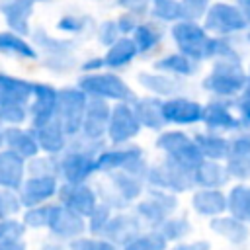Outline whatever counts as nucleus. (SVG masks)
Wrapping results in <instances>:
<instances>
[{
	"label": "nucleus",
	"mask_w": 250,
	"mask_h": 250,
	"mask_svg": "<svg viewBox=\"0 0 250 250\" xmlns=\"http://www.w3.org/2000/svg\"><path fill=\"white\" fill-rule=\"evenodd\" d=\"M27 174L33 176H57L59 178V156L55 154H37L27 160Z\"/></svg>",
	"instance_id": "nucleus-44"
},
{
	"label": "nucleus",
	"mask_w": 250,
	"mask_h": 250,
	"mask_svg": "<svg viewBox=\"0 0 250 250\" xmlns=\"http://www.w3.org/2000/svg\"><path fill=\"white\" fill-rule=\"evenodd\" d=\"M225 166L232 182H250V131L242 129L230 135V148Z\"/></svg>",
	"instance_id": "nucleus-20"
},
{
	"label": "nucleus",
	"mask_w": 250,
	"mask_h": 250,
	"mask_svg": "<svg viewBox=\"0 0 250 250\" xmlns=\"http://www.w3.org/2000/svg\"><path fill=\"white\" fill-rule=\"evenodd\" d=\"M184 82L186 80L174 78V76L158 72V70H141L137 74V84L146 94L156 96L160 100H168V98L184 94Z\"/></svg>",
	"instance_id": "nucleus-22"
},
{
	"label": "nucleus",
	"mask_w": 250,
	"mask_h": 250,
	"mask_svg": "<svg viewBox=\"0 0 250 250\" xmlns=\"http://www.w3.org/2000/svg\"><path fill=\"white\" fill-rule=\"evenodd\" d=\"M160 234L168 240V244H180V242H188V238L193 232V223L186 213H174L172 217H168L160 227H158Z\"/></svg>",
	"instance_id": "nucleus-39"
},
{
	"label": "nucleus",
	"mask_w": 250,
	"mask_h": 250,
	"mask_svg": "<svg viewBox=\"0 0 250 250\" xmlns=\"http://www.w3.org/2000/svg\"><path fill=\"white\" fill-rule=\"evenodd\" d=\"M141 229H145V227L141 225V221L137 219V215L133 213V209L115 211L102 236L107 238V240H111V242H115V244L121 248V246H123L135 232H139Z\"/></svg>",
	"instance_id": "nucleus-33"
},
{
	"label": "nucleus",
	"mask_w": 250,
	"mask_h": 250,
	"mask_svg": "<svg viewBox=\"0 0 250 250\" xmlns=\"http://www.w3.org/2000/svg\"><path fill=\"white\" fill-rule=\"evenodd\" d=\"M0 250H27L25 240H6L0 242Z\"/></svg>",
	"instance_id": "nucleus-57"
},
{
	"label": "nucleus",
	"mask_w": 250,
	"mask_h": 250,
	"mask_svg": "<svg viewBox=\"0 0 250 250\" xmlns=\"http://www.w3.org/2000/svg\"><path fill=\"white\" fill-rule=\"evenodd\" d=\"M193 141L199 146L203 158L207 160H219L225 162L229 156V148H230V135H223L217 131H209V129H197L193 133Z\"/></svg>",
	"instance_id": "nucleus-34"
},
{
	"label": "nucleus",
	"mask_w": 250,
	"mask_h": 250,
	"mask_svg": "<svg viewBox=\"0 0 250 250\" xmlns=\"http://www.w3.org/2000/svg\"><path fill=\"white\" fill-rule=\"evenodd\" d=\"M0 119L6 127H18V125H29V107L20 104H8L0 105Z\"/></svg>",
	"instance_id": "nucleus-46"
},
{
	"label": "nucleus",
	"mask_w": 250,
	"mask_h": 250,
	"mask_svg": "<svg viewBox=\"0 0 250 250\" xmlns=\"http://www.w3.org/2000/svg\"><path fill=\"white\" fill-rule=\"evenodd\" d=\"M148 164L150 162H148L145 148L137 143H129V145H121V146L105 145L98 154V166H100L102 176L123 170V172L145 178Z\"/></svg>",
	"instance_id": "nucleus-7"
},
{
	"label": "nucleus",
	"mask_w": 250,
	"mask_h": 250,
	"mask_svg": "<svg viewBox=\"0 0 250 250\" xmlns=\"http://www.w3.org/2000/svg\"><path fill=\"white\" fill-rule=\"evenodd\" d=\"M131 209L145 229H158L168 217L178 213L180 195L160 189H146L145 195Z\"/></svg>",
	"instance_id": "nucleus-9"
},
{
	"label": "nucleus",
	"mask_w": 250,
	"mask_h": 250,
	"mask_svg": "<svg viewBox=\"0 0 250 250\" xmlns=\"http://www.w3.org/2000/svg\"><path fill=\"white\" fill-rule=\"evenodd\" d=\"M189 209L201 219H215L227 213V189L195 188L189 193Z\"/></svg>",
	"instance_id": "nucleus-21"
},
{
	"label": "nucleus",
	"mask_w": 250,
	"mask_h": 250,
	"mask_svg": "<svg viewBox=\"0 0 250 250\" xmlns=\"http://www.w3.org/2000/svg\"><path fill=\"white\" fill-rule=\"evenodd\" d=\"M57 201L64 207H68L70 211L88 217L98 205H100V195L96 186L88 184H68V182H61L59 188V195Z\"/></svg>",
	"instance_id": "nucleus-19"
},
{
	"label": "nucleus",
	"mask_w": 250,
	"mask_h": 250,
	"mask_svg": "<svg viewBox=\"0 0 250 250\" xmlns=\"http://www.w3.org/2000/svg\"><path fill=\"white\" fill-rule=\"evenodd\" d=\"M113 213H115V211H113L111 207H107L105 203H100V205L86 217L88 234H92V236H102L104 230H105V227H107V223L111 221Z\"/></svg>",
	"instance_id": "nucleus-45"
},
{
	"label": "nucleus",
	"mask_w": 250,
	"mask_h": 250,
	"mask_svg": "<svg viewBox=\"0 0 250 250\" xmlns=\"http://www.w3.org/2000/svg\"><path fill=\"white\" fill-rule=\"evenodd\" d=\"M37 250H68V244H64V242H61V240H55V238L47 236V238L39 244Z\"/></svg>",
	"instance_id": "nucleus-56"
},
{
	"label": "nucleus",
	"mask_w": 250,
	"mask_h": 250,
	"mask_svg": "<svg viewBox=\"0 0 250 250\" xmlns=\"http://www.w3.org/2000/svg\"><path fill=\"white\" fill-rule=\"evenodd\" d=\"M33 88H35V80L0 70V105H8V104L29 105Z\"/></svg>",
	"instance_id": "nucleus-26"
},
{
	"label": "nucleus",
	"mask_w": 250,
	"mask_h": 250,
	"mask_svg": "<svg viewBox=\"0 0 250 250\" xmlns=\"http://www.w3.org/2000/svg\"><path fill=\"white\" fill-rule=\"evenodd\" d=\"M199 62L186 57L184 53L180 51H174V53H166L162 57H158L154 62H152V70H158V72H164V74H170L174 78H180V80H189L193 78L197 72H199Z\"/></svg>",
	"instance_id": "nucleus-32"
},
{
	"label": "nucleus",
	"mask_w": 250,
	"mask_h": 250,
	"mask_svg": "<svg viewBox=\"0 0 250 250\" xmlns=\"http://www.w3.org/2000/svg\"><path fill=\"white\" fill-rule=\"evenodd\" d=\"M203 27L215 37H234L250 29L238 6L227 2H215L209 6L207 14L203 16Z\"/></svg>",
	"instance_id": "nucleus-10"
},
{
	"label": "nucleus",
	"mask_w": 250,
	"mask_h": 250,
	"mask_svg": "<svg viewBox=\"0 0 250 250\" xmlns=\"http://www.w3.org/2000/svg\"><path fill=\"white\" fill-rule=\"evenodd\" d=\"M51 205L53 203H45V205L23 209L21 215H20V219L25 225V229L27 230H47L49 217H51Z\"/></svg>",
	"instance_id": "nucleus-43"
},
{
	"label": "nucleus",
	"mask_w": 250,
	"mask_h": 250,
	"mask_svg": "<svg viewBox=\"0 0 250 250\" xmlns=\"http://www.w3.org/2000/svg\"><path fill=\"white\" fill-rule=\"evenodd\" d=\"M4 146L21 156L25 162L31 160L33 156L41 154L39 143L35 139V133L29 125H18V127H6L4 135Z\"/></svg>",
	"instance_id": "nucleus-30"
},
{
	"label": "nucleus",
	"mask_w": 250,
	"mask_h": 250,
	"mask_svg": "<svg viewBox=\"0 0 250 250\" xmlns=\"http://www.w3.org/2000/svg\"><path fill=\"white\" fill-rule=\"evenodd\" d=\"M150 2H152V0H115L117 6H121L125 12H133V14H137L139 18H143L145 14H148Z\"/></svg>",
	"instance_id": "nucleus-54"
},
{
	"label": "nucleus",
	"mask_w": 250,
	"mask_h": 250,
	"mask_svg": "<svg viewBox=\"0 0 250 250\" xmlns=\"http://www.w3.org/2000/svg\"><path fill=\"white\" fill-rule=\"evenodd\" d=\"M111 105L113 104H109L105 100L90 98L78 137L84 141H90V143H107V125H109Z\"/></svg>",
	"instance_id": "nucleus-18"
},
{
	"label": "nucleus",
	"mask_w": 250,
	"mask_h": 250,
	"mask_svg": "<svg viewBox=\"0 0 250 250\" xmlns=\"http://www.w3.org/2000/svg\"><path fill=\"white\" fill-rule=\"evenodd\" d=\"M27 176V162L12 152L10 148H0V189L18 191Z\"/></svg>",
	"instance_id": "nucleus-28"
},
{
	"label": "nucleus",
	"mask_w": 250,
	"mask_h": 250,
	"mask_svg": "<svg viewBox=\"0 0 250 250\" xmlns=\"http://www.w3.org/2000/svg\"><path fill=\"white\" fill-rule=\"evenodd\" d=\"M21 211H23V207H21V201L18 197V191L0 189V219L20 217Z\"/></svg>",
	"instance_id": "nucleus-48"
},
{
	"label": "nucleus",
	"mask_w": 250,
	"mask_h": 250,
	"mask_svg": "<svg viewBox=\"0 0 250 250\" xmlns=\"http://www.w3.org/2000/svg\"><path fill=\"white\" fill-rule=\"evenodd\" d=\"M27 107H29V127H39L57 119L59 88L49 82H35L33 96Z\"/></svg>",
	"instance_id": "nucleus-17"
},
{
	"label": "nucleus",
	"mask_w": 250,
	"mask_h": 250,
	"mask_svg": "<svg viewBox=\"0 0 250 250\" xmlns=\"http://www.w3.org/2000/svg\"><path fill=\"white\" fill-rule=\"evenodd\" d=\"M0 57L18 61H39V51L27 37L6 29L0 31Z\"/></svg>",
	"instance_id": "nucleus-35"
},
{
	"label": "nucleus",
	"mask_w": 250,
	"mask_h": 250,
	"mask_svg": "<svg viewBox=\"0 0 250 250\" xmlns=\"http://www.w3.org/2000/svg\"><path fill=\"white\" fill-rule=\"evenodd\" d=\"M154 148L164 156L170 158L189 170H195V166L203 160V154L199 146L193 141V135L186 129L178 127H166L154 137Z\"/></svg>",
	"instance_id": "nucleus-6"
},
{
	"label": "nucleus",
	"mask_w": 250,
	"mask_h": 250,
	"mask_svg": "<svg viewBox=\"0 0 250 250\" xmlns=\"http://www.w3.org/2000/svg\"><path fill=\"white\" fill-rule=\"evenodd\" d=\"M148 14L158 23H176V21L186 20L180 0H152Z\"/></svg>",
	"instance_id": "nucleus-41"
},
{
	"label": "nucleus",
	"mask_w": 250,
	"mask_h": 250,
	"mask_svg": "<svg viewBox=\"0 0 250 250\" xmlns=\"http://www.w3.org/2000/svg\"><path fill=\"white\" fill-rule=\"evenodd\" d=\"M170 37L176 45V51L184 53L186 57L197 61L199 64L211 61V37L203 23L195 20H182L172 23Z\"/></svg>",
	"instance_id": "nucleus-8"
},
{
	"label": "nucleus",
	"mask_w": 250,
	"mask_h": 250,
	"mask_svg": "<svg viewBox=\"0 0 250 250\" xmlns=\"http://www.w3.org/2000/svg\"><path fill=\"white\" fill-rule=\"evenodd\" d=\"M248 88H250V66H248Z\"/></svg>",
	"instance_id": "nucleus-61"
},
{
	"label": "nucleus",
	"mask_w": 250,
	"mask_h": 250,
	"mask_svg": "<svg viewBox=\"0 0 250 250\" xmlns=\"http://www.w3.org/2000/svg\"><path fill=\"white\" fill-rule=\"evenodd\" d=\"M162 111H164V121L168 127L189 129V127H197L203 123L205 104H201L195 98L180 94V96L164 100Z\"/></svg>",
	"instance_id": "nucleus-13"
},
{
	"label": "nucleus",
	"mask_w": 250,
	"mask_h": 250,
	"mask_svg": "<svg viewBox=\"0 0 250 250\" xmlns=\"http://www.w3.org/2000/svg\"><path fill=\"white\" fill-rule=\"evenodd\" d=\"M180 2H182L186 20H195V21L203 20V16L211 6V0H180Z\"/></svg>",
	"instance_id": "nucleus-51"
},
{
	"label": "nucleus",
	"mask_w": 250,
	"mask_h": 250,
	"mask_svg": "<svg viewBox=\"0 0 250 250\" xmlns=\"http://www.w3.org/2000/svg\"><path fill=\"white\" fill-rule=\"evenodd\" d=\"M119 37H121V31H119L115 20H105V21H102V23L96 27V39H98V43H100L102 47H105V49L111 47Z\"/></svg>",
	"instance_id": "nucleus-50"
},
{
	"label": "nucleus",
	"mask_w": 250,
	"mask_h": 250,
	"mask_svg": "<svg viewBox=\"0 0 250 250\" xmlns=\"http://www.w3.org/2000/svg\"><path fill=\"white\" fill-rule=\"evenodd\" d=\"M80 74H92V72H102L105 70V62H104V55H96V57H88L78 64Z\"/></svg>",
	"instance_id": "nucleus-55"
},
{
	"label": "nucleus",
	"mask_w": 250,
	"mask_h": 250,
	"mask_svg": "<svg viewBox=\"0 0 250 250\" xmlns=\"http://www.w3.org/2000/svg\"><path fill=\"white\" fill-rule=\"evenodd\" d=\"M227 213L250 225V182H232L227 188Z\"/></svg>",
	"instance_id": "nucleus-38"
},
{
	"label": "nucleus",
	"mask_w": 250,
	"mask_h": 250,
	"mask_svg": "<svg viewBox=\"0 0 250 250\" xmlns=\"http://www.w3.org/2000/svg\"><path fill=\"white\" fill-rule=\"evenodd\" d=\"M4 135H6V125L0 119V148H4Z\"/></svg>",
	"instance_id": "nucleus-59"
},
{
	"label": "nucleus",
	"mask_w": 250,
	"mask_h": 250,
	"mask_svg": "<svg viewBox=\"0 0 250 250\" xmlns=\"http://www.w3.org/2000/svg\"><path fill=\"white\" fill-rule=\"evenodd\" d=\"M31 129L35 133V139L39 143L41 152H45V154L61 156L70 145V137H68V133L64 131V127L61 125L59 119H53L45 125L31 127Z\"/></svg>",
	"instance_id": "nucleus-27"
},
{
	"label": "nucleus",
	"mask_w": 250,
	"mask_h": 250,
	"mask_svg": "<svg viewBox=\"0 0 250 250\" xmlns=\"http://www.w3.org/2000/svg\"><path fill=\"white\" fill-rule=\"evenodd\" d=\"M115 21H117V27H119L121 35L131 37V35H133V31L137 29V25L141 23V18H139L137 14H133V12H123Z\"/></svg>",
	"instance_id": "nucleus-53"
},
{
	"label": "nucleus",
	"mask_w": 250,
	"mask_h": 250,
	"mask_svg": "<svg viewBox=\"0 0 250 250\" xmlns=\"http://www.w3.org/2000/svg\"><path fill=\"white\" fill-rule=\"evenodd\" d=\"M234 4L238 6V10L242 12V16H244V20H246V23L250 25V0H236Z\"/></svg>",
	"instance_id": "nucleus-58"
},
{
	"label": "nucleus",
	"mask_w": 250,
	"mask_h": 250,
	"mask_svg": "<svg viewBox=\"0 0 250 250\" xmlns=\"http://www.w3.org/2000/svg\"><path fill=\"white\" fill-rule=\"evenodd\" d=\"M131 39H133V43H135V47L139 51V57H148V55H152L162 45L164 29L154 20H146V21L141 20V23L133 31Z\"/></svg>",
	"instance_id": "nucleus-36"
},
{
	"label": "nucleus",
	"mask_w": 250,
	"mask_h": 250,
	"mask_svg": "<svg viewBox=\"0 0 250 250\" xmlns=\"http://www.w3.org/2000/svg\"><path fill=\"white\" fill-rule=\"evenodd\" d=\"M68 250H121V248L104 236L84 234V236H78L76 240L68 242Z\"/></svg>",
	"instance_id": "nucleus-47"
},
{
	"label": "nucleus",
	"mask_w": 250,
	"mask_h": 250,
	"mask_svg": "<svg viewBox=\"0 0 250 250\" xmlns=\"http://www.w3.org/2000/svg\"><path fill=\"white\" fill-rule=\"evenodd\" d=\"M139 57V51L133 43L131 37L127 35H121L111 47L105 49L104 53V62H105V70H113V72H119L127 66L133 64V61Z\"/></svg>",
	"instance_id": "nucleus-37"
},
{
	"label": "nucleus",
	"mask_w": 250,
	"mask_h": 250,
	"mask_svg": "<svg viewBox=\"0 0 250 250\" xmlns=\"http://www.w3.org/2000/svg\"><path fill=\"white\" fill-rule=\"evenodd\" d=\"M168 248L170 244L160 234L158 229H141L121 246V250H168Z\"/></svg>",
	"instance_id": "nucleus-40"
},
{
	"label": "nucleus",
	"mask_w": 250,
	"mask_h": 250,
	"mask_svg": "<svg viewBox=\"0 0 250 250\" xmlns=\"http://www.w3.org/2000/svg\"><path fill=\"white\" fill-rule=\"evenodd\" d=\"M27 229L21 223L20 217H12V219H0V242L6 240H23Z\"/></svg>",
	"instance_id": "nucleus-49"
},
{
	"label": "nucleus",
	"mask_w": 250,
	"mask_h": 250,
	"mask_svg": "<svg viewBox=\"0 0 250 250\" xmlns=\"http://www.w3.org/2000/svg\"><path fill=\"white\" fill-rule=\"evenodd\" d=\"M76 86L88 96L105 100L109 104H121V102H133L135 90L129 86V82L119 76V72L113 70H102L92 74H80L76 78Z\"/></svg>",
	"instance_id": "nucleus-5"
},
{
	"label": "nucleus",
	"mask_w": 250,
	"mask_h": 250,
	"mask_svg": "<svg viewBox=\"0 0 250 250\" xmlns=\"http://www.w3.org/2000/svg\"><path fill=\"white\" fill-rule=\"evenodd\" d=\"M31 43L39 51L41 59H61V57H76V41L66 37H55L45 27L31 29Z\"/></svg>",
	"instance_id": "nucleus-23"
},
{
	"label": "nucleus",
	"mask_w": 250,
	"mask_h": 250,
	"mask_svg": "<svg viewBox=\"0 0 250 250\" xmlns=\"http://www.w3.org/2000/svg\"><path fill=\"white\" fill-rule=\"evenodd\" d=\"M88 96L74 84V86H62L59 88V109L57 119L64 127L70 139H76L82 129V121L86 115Z\"/></svg>",
	"instance_id": "nucleus-11"
},
{
	"label": "nucleus",
	"mask_w": 250,
	"mask_h": 250,
	"mask_svg": "<svg viewBox=\"0 0 250 250\" xmlns=\"http://www.w3.org/2000/svg\"><path fill=\"white\" fill-rule=\"evenodd\" d=\"M107 143H90L80 137L70 139L68 148L59 156V178L68 184H88L100 174L98 154Z\"/></svg>",
	"instance_id": "nucleus-1"
},
{
	"label": "nucleus",
	"mask_w": 250,
	"mask_h": 250,
	"mask_svg": "<svg viewBox=\"0 0 250 250\" xmlns=\"http://www.w3.org/2000/svg\"><path fill=\"white\" fill-rule=\"evenodd\" d=\"M193 182H195V188L225 189L232 184V178H230L225 162L203 158L193 170Z\"/></svg>",
	"instance_id": "nucleus-31"
},
{
	"label": "nucleus",
	"mask_w": 250,
	"mask_h": 250,
	"mask_svg": "<svg viewBox=\"0 0 250 250\" xmlns=\"http://www.w3.org/2000/svg\"><path fill=\"white\" fill-rule=\"evenodd\" d=\"M35 2H49V0H35Z\"/></svg>",
	"instance_id": "nucleus-62"
},
{
	"label": "nucleus",
	"mask_w": 250,
	"mask_h": 250,
	"mask_svg": "<svg viewBox=\"0 0 250 250\" xmlns=\"http://www.w3.org/2000/svg\"><path fill=\"white\" fill-rule=\"evenodd\" d=\"M248 88V68L242 59H217L201 78V90L209 98L236 100Z\"/></svg>",
	"instance_id": "nucleus-2"
},
{
	"label": "nucleus",
	"mask_w": 250,
	"mask_h": 250,
	"mask_svg": "<svg viewBox=\"0 0 250 250\" xmlns=\"http://www.w3.org/2000/svg\"><path fill=\"white\" fill-rule=\"evenodd\" d=\"M143 131L145 129L139 123L131 102H121L111 105V115L107 125V145L121 146L135 143Z\"/></svg>",
	"instance_id": "nucleus-12"
},
{
	"label": "nucleus",
	"mask_w": 250,
	"mask_h": 250,
	"mask_svg": "<svg viewBox=\"0 0 250 250\" xmlns=\"http://www.w3.org/2000/svg\"><path fill=\"white\" fill-rule=\"evenodd\" d=\"M100 203H105L113 211L131 209L146 191L145 178L117 170L104 176V184L96 186Z\"/></svg>",
	"instance_id": "nucleus-3"
},
{
	"label": "nucleus",
	"mask_w": 250,
	"mask_h": 250,
	"mask_svg": "<svg viewBox=\"0 0 250 250\" xmlns=\"http://www.w3.org/2000/svg\"><path fill=\"white\" fill-rule=\"evenodd\" d=\"M244 41H246V43H248V45H250V29H248V31H246V35H244Z\"/></svg>",
	"instance_id": "nucleus-60"
},
{
	"label": "nucleus",
	"mask_w": 250,
	"mask_h": 250,
	"mask_svg": "<svg viewBox=\"0 0 250 250\" xmlns=\"http://www.w3.org/2000/svg\"><path fill=\"white\" fill-rule=\"evenodd\" d=\"M203 129L217 131L223 135H234L242 131L240 117L234 107V100H221V98H209L205 102L203 111Z\"/></svg>",
	"instance_id": "nucleus-15"
},
{
	"label": "nucleus",
	"mask_w": 250,
	"mask_h": 250,
	"mask_svg": "<svg viewBox=\"0 0 250 250\" xmlns=\"http://www.w3.org/2000/svg\"><path fill=\"white\" fill-rule=\"evenodd\" d=\"M234 107H236V113H238V117H240L242 129H248V131H250V88H246V90L234 100Z\"/></svg>",
	"instance_id": "nucleus-52"
},
{
	"label": "nucleus",
	"mask_w": 250,
	"mask_h": 250,
	"mask_svg": "<svg viewBox=\"0 0 250 250\" xmlns=\"http://www.w3.org/2000/svg\"><path fill=\"white\" fill-rule=\"evenodd\" d=\"M145 184H146V189H160L174 195L191 193L195 189L193 170L164 156L148 164V170L145 174Z\"/></svg>",
	"instance_id": "nucleus-4"
},
{
	"label": "nucleus",
	"mask_w": 250,
	"mask_h": 250,
	"mask_svg": "<svg viewBox=\"0 0 250 250\" xmlns=\"http://www.w3.org/2000/svg\"><path fill=\"white\" fill-rule=\"evenodd\" d=\"M57 29L68 37H78V35L90 33L94 29V20L88 14L70 12V14H64L57 20Z\"/></svg>",
	"instance_id": "nucleus-42"
},
{
	"label": "nucleus",
	"mask_w": 250,
	"mask_h": 250,
	"mask_svg": "<svg viewBox=\"0 0 250 250\" xmlns=\"http://www.w3.org/2000/svg\"><path fill=\"white\" fill-rule=\"evenodd\" d=\"M61 188V178L57 176H33L27 174L21 188L18 189V197L21 201V207H37L45 203L57 201Z\"/></svg>",
	"instance_id": "nucleus-16"
},
{
	"label": "nucleus",
	"mask_w": 250,
	"mask_h": 250,
	"mask_svg": "<svg viewBox=\"0 0 250 250\" xmlns=\"http://www.w3.org/2000/svg\"><path fill=\"white\" fill-rule=\"evenodd\" d=\"M47 234L55 240L68 244V242L76 240L78 236L88 234L86 217L70 211L68 207L61 205L59 201H53L51 217H49V225H47Z\"/></svg>",
	"instance_id": "nucleus-14"
},
{
	"label": "nucleus",
	"mask_w": 250,
	"mask_h": 250,
	"mask_svg": "<svg viewBox=\"0 0 250 250\" xmlns=\"http://www.w3.org/2000/svg\"><path fill=\"white\" fill-rule=\"evenodd\" d=\"M35 0H0V14L10 31H16L23 37L31 35L29 20L33 16Z\"/></svg>",
	"instance_id": "nucleus-25"
},
{
	"label": "nucleus",
	"mask_w": 250,
	"mask_h": 250,
	"mask_svg": "<svg viewBox=\"0 0 250 250\" xmlns=\"http://www.w3.org/2000/svg\"><path fill=\"white\" fill-rule=\"evenodd\" d=\"M209 230L215 236H219L221 240H225L232 246H242L250 238V225L232 217L230 213H225V215H219V217L211 219L209 221Z\"/></svg>",
	"instance_id": "nucleus-29"
},
{
	"label": "nucleus",
	"mask_w": 250,
	"mask_h": 250,
	"mask_svg": "<svg viewBox=\"0 0 250 250\" xmlns=\"http://www.w3.org/2000/svg\"><path fill=\"white\" fill-rule=\"evenodd\" d=\"M135 115L141 123L143 129L152 131V133H160L162 129H166V121H164V100L150 96V94H143V96H135V100L131 102Z\"/></svg>",
	"instance_id": "nucleus-24"
}]
</instances>
